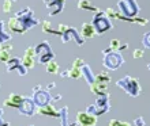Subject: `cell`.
I'll return each mask as SVG.
<instances>
[{
    "label": "cell",
    "instance_id": "obj_21",
    "mask_svg": "<svg viewBox=\"0 0 150 126\" xmlns=\"http://www.w3.org/2000/svg\"><path fill=\"white\" fill-rule=\"evenodd\" d=\"M60 119V126H76V121L72 122L70 121V115H68V107H62L59 110V117Z\"/></svg>",
    "mask_w": 150,
    "mask_h": 126
},
{
    "label": "cell",
    "instance_id": "obj_31",
    "mask_svg": "<svg viewBox=\"0 0 150 126\" xmlns=\"http://www.w3.org/2000/svg\"><path fill=\"white\" fill-rule=\"evenodd\" d=\"M109 126H131V123L124 122V121H119V119H111Z\"/></svg>",
    "mask_w": 150,
    "mask_h": 126
},
{
    "label": "cell",
    "instance_id": "obj_1",
    "mask_svg": "<svg viewBox=\"0 0 150 126\" xmlns=\"http://www.w3.org/2000/svg\"><path fill=\"white\" fill-rule=\"evenodd\" d=\"M38 23L40 20L34 16V12H33L32 8L25 7L23 10L16 11L8 19V29H10V31L16 33V34H25Z\"/></svg>",
    "mask_w": 150,
    "mask_h": 126
},
{
    "label": "cell",
    "instance_id": "obj_26",
    "mask_svg": "<svg viewBox=\"0 0 150 126\" xmlns=\"http://www.w3.org/2000/svg\"><path fill=\"white\" fill-rule=\"evenodd\" d=\"M42 31L47 33V34H51V36H59L60 37V33L57 29H52V24L49 20H44L42 22Z\"/></svg>",
    "mask_w": 150,
    "mask_h": 126
},
{
    "label": "cell",
    "instance_id": "obj_30",
    "mask_svg": "<svg viewBox=\"0 0 150 126\" xmlns=\"http://www.w3.org/2000/svg\"><path fill=\"white\" fill-rule=\"evenodd\" d=\"M12 8V1L11 0H4L3 3V12L4 14H10Z\"/></svg>",
    "mask_w": 150,
    "mask_h": 126
},
{
    "label": "cell",
    "instance_id": "obj_34",
    "mask_svg": "<svg viewBox=\"0 0 150 126\" xmlns=\"http://www.w3.org/2000/svg\"><path fill=\"white\" fill-rule=\"evenodd\" d=\"M0 126H10V123L3 118V109H0Z\"/></svg>",
    "mask_w": 150,
    "mask_h": 126
},
{
    "label": "cell",
    "instance_id": "obj_9",
    "mask_svg": "<svg viewBox=\"0 0 150 126\" xmlns=\"http://www.w3.org/2000/svg\"><path fill=\"white\" fill-rule=\"evenodd\" d=\"M117 8L120 14L126 18H135L139 14V6L137 0H119Z\"/></svg>",
    "mask_w": 150,
    "mask_h": 126
},
{
    "label": "cell",
    "instance_id": "obj_33",
    "mask_svg": "<svg viewBox=\"0 0 150 126\" xmlns=\"http://www.w3.org/2000/svg\"><path fill=\"white\" fill-rule=\"evenodd\" d=\"M134 126H146V122L142 117H138V118L134 119Z\"/></svg>",
    "mask_w": 150,
    "mask_h": 126
},
{
    "label": "cell",
    "instance_id": "obj_32",
    "mask_svg": "<svg viewBox=\"0 0 150 126\" xmlns=\"http://www.w3.org/2000/svg\"><path fill=\"white\" fill-rule=\"evenodd\" d=\"M143 56H145V53H143L142 49H135V50L132 52V57H134V58H142Z\"/></svg>",
    "mask_w": 150,
    "mask_h": 126
},
{
    "label": "cell",
    "instance_id": "obj_15",
    "mask_svg": "<svg viewBox=\"0 0 150 126\" xmlns=\"http://www.w3.org/2000/svg\"><path fill=\"white\" fill-rule=\"evenodd\" d=\"M42 1L47 6L49 16H56V15H59V14H62L66 0H42Z\"/></svg>",
    "mask_w": 150,
    "mask_h": 126
},
{
    "label": "cell",
    "instance_id": "obj_11",
    "mask_svg": "<svg viewBox=\"0 0 150 126\" xmlns=\"http://www.w3.org/2000/svg\"><path fill=\"white\" fill-rule=\"evenodd\" d=\"M83 60L82 58H75L70 68H67L66 71L59 73L60 77H71V79H79L82 77V67H83Z\"/></svg>",
    "mask_w": 150,
    "mask_h": 126
},
{
    "label": "cell",
    "instance_id": "obj_36",
    "mask_svg": "<svg viewBox=\"0 0 150 126\" xmlns=\"http://www.w3.org/2000/svg\"><path fill=\"white\" fill-rule=\"evenodd\" d=\"M147 69H149V71H150V64H147Z\"/></svg>",
    "mask_w": 150,
    "mask_h": 126
},
{
    "label": "cell",
    "instance_id": "obj_38",
    "mask_svg": "<svg viewBox=\"0 0 150 126\" xmlns=\"http://www.w3.org/2000/svg\"><path fill=\"white\" fill-rule=\"evenodd\" d=\"M29 126H33V125H29Z\"/></svg>",
    "mask_w": 150,
    "mask_h": 126
},
{
    "label": "cell",
    "instance_id": "obj_27",
    "mask_svg": "<svg viewBox=\"0 0 150 126\" xmlns=\"http://www.w3.org/2000/svg\"><path fill=\"white\" fill-rule=\"evenodd\" d=\"M127 47H128V45H127V43H122L120 40H112L111 43H109V49H112V50H115V52L126 50Z\"/></svg>",
    "mask_w": 150,
    "mask_h": 126
},
{
    "label": "cell",
    "instance_id": "obj_4",
    "mask_svg": "<svg viewBox=\"0 0 150 126\" xmlns=\"http://www.w3.org/2000/svg\"><path fill=\"white\" fill-rule=\"evenodd\" d=\"M103 56H104V67L109 69V71H116L124 64V58L120 52H115L112 49H104L103 50Z\"/></svg>",
    "mask_w": 150,
    "mask_h": 126
},
{
    "label": "cell",
    "instance_id": "obj_2",
    "mask_svg": "<svg viewBox=\"0 0 150 126\" xmlns=\"http://www.w3.org/2000/svg\"><path fill=\"white\" fill-rule=\"evenodd\" d=\"M116 86H117L119 88H122V90L126 91L131 98H137V96H139L141 92H142V87L139 84L138 79L131 77V76H124L122 79H119L117 81H116Z\"/></svg>",
    "mask_w": 150,
    "mask_h": 126
},
{
    "label": "cell",
    "instance_id": "obj_25",
    "mask_svg": "<svg viewBox=\"0 0 150 126\" xmlns=\"http://www.w3.org/2000/svg\"><path fill=\"white\" fill-rule=\"evenodd\" d=\"M11 40H12V36L10 33L6 31V29H4V22L0 20V45H1V43H6V42H10Z\"/></svg>",
    "mask_w": 150,
    "mask_h": 126
},
{
    "label": "cell",
    "instance_id": "obj_12",
    "mask_svg": "<svg viewBox=\"0 0 150 126\" xmlns=\"http://www.w3.org/2000/svg\"><path fill=\"white\" fill-rule=\"evenodd\" d=\"M105 14L108 15V18H115V19L126 20V22H134V23L142 24V26H146V24L149 23V20H147L146 18H138V16H135V18H126V16H123L119 11H116L115 8H107V10H105Z\"/></svg>",
    "mask_w": 150,
    "mask_h": 126
},
{
    "label": "cell",
    "instance_id": "obj_5",
    "mask_svg": "<svg viewBox=\"0 0 150 126\" xmlns=\"http://www.w3.org/2000/svg\"><path fill=\"white\" fill-rule=\"evenodd\" d=\"M109 81H111V76L107 72H100L98 75L96 76L94 83L89 86L91 94L97 95V96H101V95L108 94V90H109Z\"/></svg>",
    "mask_w": 150,
    "mask_h": 126
},
{
    "label": "cell",
    "instance_id": "obj_17",
    "mask_svg": "<svg viewBox=\"0 0 150 126\" xmlns=\"http://www.w3.org/2000/svg\"><path fill=\"white\" fill-rule=\"evenodd\" d=\"M18 110L26 117H32L34 114V111H36V104H34V102H33V99L30 96H25L23 100H22V104L19 106Z\"/></svg>",
    "mask_w": 150,
    "mask_h": 126
},
{
    "label": "cell",
    "instance_id": "obj_24",
    "mask_svg": "<svg viewBox=\"0 0 150 126\" xmlns=\"http://www.w3.org/2000/svg\"><path fill=\"white\" fill-rule=\"evenodd\" d=\"M76 4H78V8H81V10H86V11H90V12H98V7H94L93 4L89 1V0H78L76 1Z\"/></svg>",
    "mask_w": 150,
    "mask_h": 126
},
{
    "label": "cell",
    "instance_id": "obj_37",
    "mask_svg": "<svg viewBox=\"0 0 150 126\" xmlns=\"http://www.w3.org/2000/svg\"><path fill=\"white\" fill-rule=\"evenodd\" d=\"M11 1H18V0H11Z\"/></svg>",
    "mask_w": 150,
    "mask_h": 126
},
{
    "label": "cell",
    "instance_id": "obj_8",
    "mask_svg": "<svg viewBox=\"0 0 150 126\" xmlns=\"http://www.w3.org/2000/svg\"><path fill=\"white\" fill-rule=\"evenodd\" d=\"M91 26L94 27L97 34H104V33H107L108 30L112 29V22H111V19L108 18L107 14H105V11H101V10H100V11L96 12L94 16H93Z\"/></svg>",
    "mask_w": 150,
    "mask_h": 126
},
{
    "label": "cell",
    "instance_id": "obj_3",
    "mask_svg": "<svg viewBox=\"0 0 150 126\" xmlns=\"http://www.w3.org/2000/svg\"><path fill=\"white\" fill-rule=\"evenodd\" d=\"M57 30H59V33H60V38H62V42L63 43L74 41L78 46H82L83 43H85V40L81 37L79 31L75 27H72V26H67V24L60 23L59 26H57Z\"/></svg>",
    "mask_w": 150,
    "mask_h": 126
},
{
    "label": "cell",
    "instance_id": "obj_35",
    "mask_svg": "<svg viewBox=\"0 0 150 126\" xmlns=\"http://www.w3.org/2000/svg\"><path fill=\"white\" fill-rule=\"evenodd\" d=\"M53 87H56V84H55V83H51L49 86L47 87V90H51V88H53Z\"/></svg>",
    "mask_w": 150,
    "mask_h": 126
},
{
    "label": "cell",
    "instance_id": "obj_16",
    "mask_svg": "<svg viewBox=\"0 0 150 126\" xmlns=\"http://www.w3.org/2000/svg\"><path fill=\"white\" fill-rule=\"evenodd\" d=\"M36 53H34V47L29 46L26 50H25L23 56H22V64L25 65L26 69H32L34 68V64H36Z\"/></svg>",
    "mask_w": 150,
    "mask_h": 126
},
{
    "label": "cell",
    "instance_id": "obj_10",
    "mask_svg": "<svg viewBox=\"0 0 150 126\" xmlns=\"http://www.w3.org/2000/svg\"><path fill=\"white\" fill-rule=\"evenodd\" d=\"M32 99L37 107H41V106H45V104H49V103H51L52 95L49 94V91H48L47 88H44L42 86H36L33 88Z\"/></svg>",
    "mask_w": 150,
    "mask_h": 126
},
{
    "label": "cell",
    "instance_id": "obj_7",
    "mask_svg": "<svg viewBox=\"0 0 150 126\" xmlns=\"http://www.w3.org/2000/svg\"><path fill=\"white\" fill-rule=\"evenodd\" d=\"M109 109H111V98H109V94H105L101 95V96H97V100H96L94 104L87 106L85 111L96 115V117H100V115L105 114Z\"/></svg>",
    "mask_w": 150,
    "mask_h": 126
},
{
    "label": "cell",
    "instance_id": "obj_14",
    "mask_svg": "<svg viewBox=\"0 0 150 126\" xmlns=\"http://www.w3.org/2000/svg\"><path fill=\"white\" fill-rule=\"evenodd\" d=\"M97 122H98V117L87 111H79L76 114V123L79 126H96Z\"/></svg>",
    "mask_w": 150,
    "mask_h": 126
},
{
    "label": "cell",
    "instance_id": "obj_29",
    "mask_svg": "<svg viewBox=\"0 0 150 126\" xmlns=\"http://www.w3.org/2000/svg\"><path fill=\"white\" fill-rule=\"evenodd\" d=\"M142 45L146 47V49H150V31L145 33L142 36Z\"/></svg>",
    "mask_w": 150,
    "mask_h": 126
},
{
    "label": "cell",
    "instance_id": "obj_22",
    "mask_svg": "<svg viewBox=\"0 0 150 126\" xmlns=\"http://www.w3.org/2000/svg\"><path fill=\"white\" fill-rule=\"evenodd\" d=\"M81 37H82L83 40L86 41V40H91L94 36H97V33H96L94 27L91 26L90 23H83L82 24V27H81Z\"/></svg>",
    "mask_w": 150,
    "mask_h": 126
},
{
    "label": "cell",
    "instance_id": "obj_28",
    "mask_svg": "<svg viewBox=\"0 0 150 126\" xmlns=\"http://www.w3.org/2000/svg\"><path fill=\"white\" fill-rule=\"evenodd\" d=\"M45 68H47V72H48V73H59V72H60L59 64L56 63L55 60L49 61V63L45 65Z\"/></svg>",
    "mask_w": 150,
    "mask_h": 126
},
{
    "label": "cell",
    "instance_id": "obj_18",
    "mask_svg": "<svg viewBox=\"0 0 150 126\" xmlns=\"http://www.w3.org/2000/svg\"><path fill=\"white\" fill-rule=\"evenodd\" d=\"M25 96L19 94H11L8 95L7 98L4 99V106L6 107H14V109H19V106L22 104V100H23Z\"/></svg>",
    "mask_w": 150,
    "mask_h": 126
},
{
    "label": "cell",
    "instance_id": "obj_13",
    "mask_svg": "<svg viewBox=\"0 0 150 126\" xmlns=\"http://www.w3.org/2000/svg\"><path fill=\"white\" fill-rule=\"evenodd\" d=\"M6 69H7L8 73L18 72L21 76L28 75V69L25 68V65L22 64V58H19V57H11V58L6 63Z\"/></svg>",
    "mask_w": 150,
    "mask_h": 126
},
{
    "label": "cell",
    "instance_id": "obj_19",
    "mask_svg": "<svg viewBox=\"0 0 150 126\" xmlns=\"http://www.w3.org/2000/svg\"><path fill=\"white\" fill-rule=\"evenodd\" d=\"M11 50H12V42H6L0 45V63H7L11 58Z\"/></svg>",
    "mask_w": 150,
    "mask_h": 126
},
{
    "label": "cell",
    "instance_id": "obj_20",
    "mask_svg": "<svg viewBox=\"0 0 150 126\" xmlns=\"http://www.w3.org/2000/svg\"><path fill=\"white\" fill-rule=\"evenodd\" d=\"M37 113L40 115H47V117H52V118H57L59 117V110H56L51 103L45 104V106L37 107Z\"/></svg>",
    "mask_w": 150,
    "mask_h": 126
},
{
    "label": "cell",
    "instance_id": "obj_6",
    "mask_svg": "<svg viewBox=\"0 0 150 126\" xmlns=\"http://www.w3.org/2000/svg\"><path fill=\"white\" fill-rule=\"evenodd\" d=\"M34 53H36V58L40 64L47 65L49 61L55 60V53L52 52V47L48 41H42L38 45L34 46Z\"/></svg>",
    "mask_w": 150,
    "mask_h": 126
},
{
    "label": "cell",
    "instance_id": "obj_23",
    "mask_svg": "<svg viewBox=\"0 0 150 126\" xmlns=\"http://www.w3.org/2000/svg\"><path fill=\"white\" fill-rule=\"evenodd\" d=\"M82 76L85 77V80H86V83L89 84V86H91V84L94 83L96 75L93 73V71H91L90 65H87V64H83V67H82Z\"/></svg>",
    "mask_w": 150,
    "mask_h": 126
}]
</instances>
